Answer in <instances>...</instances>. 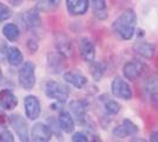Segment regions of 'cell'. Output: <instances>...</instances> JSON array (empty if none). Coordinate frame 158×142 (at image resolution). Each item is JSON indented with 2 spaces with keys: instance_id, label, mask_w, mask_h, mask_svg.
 <instances>
[{
  "instance_id": "cell-1",
  "label": "cell",
  "mask_w": 158,
  "mask_h": 142,
  "mask_svg": "<svg viewBox=\"0 0 158 142\" xmlns=\"http://www.w3.org/2000/svg\"><path fill=\"white\" fill-rule=\"evenodd\" d=\"M112 30L123 41L133 38L137 30V14L132 8H127L112 24Z\"/></svg>"
},
{
  "instance_id": "cell-2",
  "label": "cell",
  "mask_w": 158,
  "mask_h": 142,
  "mask_svg": "<svg viewBox=\"0 0 158 142\" xmlns=\"http://www.w3.org/2000/svg\"><path fill=\"white\" fill-rule=\"evenodd\" d=\"M45 94L48 98H52L56 102L65 103L70 96V89L63 83L51 80L45 84Z\"/></svg>"
},
{
  "instance_id": "cell-3",
  "label": "cell",
  "mask_w": 158,
  "mask_h": 142,
  "mask_svg": "<svg viewBox=\"0 0 158 142\" xmlns=\"http://www.w3.org/2000/svg\"><path fill=\"white\" fill-rule=\"evenodd\" d=\"M20 87L25 90H31L35 84V65L33 62H25L18 72Z\"/></svg>"
},
{
  "instance_id": "cell-4",
  "label": "cell",
  "mask_w": 158,
  "mask_h": 142,
  "mask_svg": "<svg viewBox=\"0 0 158 142\" xmlns=\"http://www.w3.org/2000/svg\"><path fill=\"white\" fill-rule=\"evenodd\" d=\"M146 65L139 59H131L123 65V76L126 81L136 82L144 75Z\"/></svg>"
},
{
  "instance_id": "cell-5",
  "label": "cell",
  "mask_w": 158,
  "mask_h": 142,
  "mask_svg": "<svg viewBox=\"0 0 158 142\" xmlns=\"http://www.w3.org/2000/svg\"><path fill=\"white\" fill-rule=\"evenodd\" d=\"M54 46L57 52L64 58H71L74 54V46L72 39L65 32H56L54 33Z\"/></svg>"
},
{
  "instance_id": "cell-6",
  "label": "cell",
  "mask_w": 158,
  "mask_h": 142,
  "mask_svg": "<svg viewBox=\"0 0 158 142\" xmlns=\"http://www.w3.org/2000/svg\"><path fill=\"white\" fill-rule=\"evenodd\" d=\"M111 93L114 97L124 101H130L132 98V89L129 83L122 77H114L111 82Z\"/></svg>"
},
{
  "instance_id": "cell-7",
  "label": "cell",
  "mask_w": 158,
  "mask_h": 142,
  "mask_svg": "<svg viewBox=\"0 0 158 142\" xmlns=\"http://www.w3.org/2000/svg\"><path fill=\"white\" fill-rule=\"evenodd\" d=\"M139 128L138 126L132 122L130 118H124L120 124L116 126L112 130V135L116 139H126L130 136H135L138 134Z\"/></svg>"
},
{
  "instance_id": "cell-8",
  "label": "cell",
  "mask_w": 158,
  "mask_h": 142,
  "mask_svg": "<svg viewBox=\"0 0 158 142\" xmlns=\"http://www.w3.org/2000/svg\"><path fill=\"white\" fill-rule=\"evenodd\" d=\"M24 105H25V113L28 120L31 121H35L37 118H39L40 114H41V105L38 100V97L33 96V95H28L24 100Z\"/></svg>"
},
{
  "instance_id": "cell-9",
  "label": "cell",
  "mask_w": 158,
  "mask_h": 142,
  "mask_svg": "<svg viewBox=\"0 0 158 142\" xmlns=\"http://www.w3.org/2000/svg\"><path fill=\"white\" fill-rule=\"evenodd\" d=\"M69 107L79 124L84 126L87 123V102L81 101V100H74L70 102Z\"/></svg>"
},
{
  "instance_id": "cell-10",
  "label": "cell",
  "mask_w": 158,
  "mask_h": 142,
  "mask_svg": "<svg viewBox=\"0 0 158 142\" xmlns=\"http://www.w3.org/2000/svg\"><path fill=\"white\" fill-rule=\"evenodd\" d=\"M52 137V130L48 124L38 122L32 127L31 130V140L34 142H47Z\"/></svg>"
},
{
  "instance_id": "cell-11",
  "label": "cell",
  "mask_w": 158,
  "mask_h": 142,
  "mask_svg": "<svg viewBox=\"0 0 158 142\" xmlns=\"http://www.w3.org/2000/svg\"><path fill=\"white\" fill-rule=\"evenodd\" d=\"M79 54L81 56V58L86 62V63H91L94 61L96 58V46L93 44V41L87 38V37H83L79 39Z\"/></svg>"
},
{
  "instance_id": "cell-12",
  "label": "cell",
  "mask_w": 158,
  "mask_h": 142,
  "mask_svg": "<svg viewBox=\"0 0 158 142\" xmlns=\"http://www.w3.org/2000/svg\"><path fill=\"white\" fill-rule=\"evenodd\" d=\"M10 122H11L14 131L17 133V135L19 136L21 141H28L30 140L28 127H27V122L25 121V118H23L20 115H12L10 117Z\"/></svg>"
},
{
  "instance_id": "cell-13",
  "label": "cell",
  "mask_w": 158,
  "mask_h": 142,
  "mask_svg": "<svg viewBox=\"0 0 158 142\" xmlns=\"http://www.w3.org/2000/svg\"><path fill=\"white\" fill-rule=\"evenodd\" d=\"M132 50L137 56L144 59H152L156 54V46L149 41H137L133 44Z\"/></svg>"
},
{
  "instance_id": "cell-14",
  "label": "cell",
  "mask_w": 158,
  "mask_h": 142,
  "mask_svg": "<svg viewBox=\"0 0 158 142\" xmlns=\"http://www.w3.org/2000/svg\"><path fill=\"white\" fill-rule=\"evenodd\" d=\"M64 80L66 83L71 84L72 87L77 89H84L87 85V78L85 75L77 70H70L64 74Z\"/></svg>"
},
{
  "instance_id": "cell-15",
  "label": "cell",
  "mask_w": 158,
  "mask_h": 142,
  "mask_svg": "<svg viewBox=\"0 0 158 142\" xmlns=\"http://www.w3.org/2000/svg\"><path fill=\"white\" fill-rule=\"evenodd\" d=\"M144 93L153 107L158 109V77L153 76L149 78L144 87Z\"/></svg>"
},
{
  "instance_id": "cell-16",
  "label": "cell",
  "mask_w": 158,
  "mask_h": 142,
  "mask_svg": "<svg viewBox=\"0 0 158 142\" xmlns=\"http://www.w3.org/2000/svg\"><path fill=\"white\" fill-rule=\"evenodd\" d=\"M66 7L71 15H83L90 7V0H66Z\"/></svg>"
},
{
  "instance_id": "cell-17",
  "label": "cell",
  "mask_w": 158,
  "mask_h": 142,
  "mask_svg": "<svg viewBox=\"0 0 158 142\" xmlns=\"http://www.w3.org/2000/svg\"><path fill=\"white\" fill-rule=\"evenodd\" d=\"M23 19H24V23L27 28H30L32 31H37L41 27V18H40L39 10H37V8H32V10L27 11L26 13L24 14Z\"/></svg>"
},
{
  "instance_id": "cell-18",
  "label": "cell",
  "mask_w": 158,
  "mask_h": 142,
  "mask_svg": "<svg viewBox=\"0 0 158 142\" xmlns=\"http://www.w3.org/2000/svg\"><path fill=\"white\" fill-rule=\"evenodd\" d=\"M17 105H18V100L11 90L4 89L0 91V107L1 108L5 110H13Z\"/></svg>"
},
{
  "instance_id": "cell-19",
  "label": "cell",
  "mask_w": 158,
  "mask_h": 142,
  "mask_svg": "<svg viewBox=\"0 0 158 142\" xmlns=\"http://www.w3.org/2000/svg\"><path fill=\"white\" fill-rule=\"evenodd\" d=\"M58 123H59V128L66 133V134H70L73 133L74 127H76V123H74V118L72 117V115L66 111V110H61L58 116Z\"/></svg>"
},
{
  "instance_id": "cell-20",
  "label": "cell",
  "mask_w": 158,
  "mask_h": 142,
  "mask_svg": "<svg viewBox=\"0 0 158 142\" xmlns=\"http://www.w3.org/2000/svg\"><path fill=\"white\" fill-rule=\"evenodd\" d=\"M93 15L98 20H106L109 18V10L106 0H91L90 2Z\"/></svg>"
},
{
  "instance_id": "cell-21",
  "label": "cell",
  "mask_w": 158,
  "mask_h": 142,
  "mask_svg": "<svg viewBox=\"0 0 158 142\" xmlns=\"http://www.w3.org/2000/svg\"><path fill=\"white\" fill-rule=\"evenodd\" d=\"M100 102H103V107H104V110L107 115H117L119 111H120V104H119L117 101L114 100H111L107 95H103L100 97Z\"/></svg>"
},
{
  "instance_id": "cell-22",
  "label": "cell",
  "mask_w": 158,
  "mask_h": 142,
  "mask_svg": "<svg viewBox=\"0 0 158 142\" xmlns=\"http://www.w3.org/2000/svg\"><path fill=\"white\" fill-rule=\"evenodd\" d=\"M5 54H6L7 62H8L11 65H13V67H18V65H20V64L23 63V61H24V56L21 54V51L15 46L7 47Z\"/></svg>"
},
{
  "instance_id": "cell-23",
  "label": "cell",
  "mask_w": 158,
  "mask_h": 142,
  "mask_svg": "<svg viewBox=\"0 0 158 142\" xmlns=\"http://www.w3.org/2000/svg\"><path fill=\"white\" fill-rule=\"evenodd\" d=\"M63 56H60L58 52L57 54H50L47 57V64L48 68L52 70L54 74H59L64 68V63H63Z\"/></svg>"
},
{
  "instance_id": "cell-24",
  "label": "cell",
  "mask_w": 158,
  "mask_h": 142,
  "mask_svg": "<svg viewBox=\"0 0 158 142\" xmlns=\"http://www.w3.org/2000/svg\"><path fill=\"white\" fill-rule=\"evenodd\" d=\"M105 70L106 65L103 62L93 61L90 63V72H91V76H92L94 82H99L103 78V76L105 74Z\"/></svg>"
},
{
  "instance_id": "cell-25",
  "label": "cell",
  "mask_w": 158,
  "mask_h": 142,
  "mask_svg": "<svg viewBox=\"0 0 158 142\" xmlns=\"http://www.w3.org/2000/svg\"><path fill=\"white\" fill-rule=\"evenodd\" d=\"M2 33L7 41H17L20 37L19 28L14 24H6L2 28Z\"/></svg>"
},
{
  "instance_id": "cell-26",
  "label": "cell",
  "mask_w": 158,
  "mask_h": 142,
  "mask_svg": "<svg viewBox=\"0 0 158 142\" xmlns=\"http://www.w3.org/2000/svg\"><path fill=\"white\" fill-rule=\"evenodd\" d=\"M61 0H38L37 10L41 12H52L60 5Z\"/></svg>"
},
{
  "instance_id": "cell-27",
  "label": "cell",
  "mask_w": 158,
  "mask_h": 142,
  "mask_svg": "<svg viewBox=\"0 0 158 142\" xmlns=\"http://www.w3.org/2000/svg\"><path fill=\"white\" fill-rule=\"evenodd\" d=\"M12 15V12L10 10V7H7L6 5L0 2V21H5L7 19H10Z\"/></svg>"
},
{
  "instance_id": "cell-28",
  "label": "cell",
  "mask_w": 158,
  "mask_h": 142,
  "mask_svg": "<svg viewBox=\"0 0 158 142\" xmlns=\"http://www.w3.org/2000/svg\"><path fill=\"white\" fill-rule=\"evenodd\" d=\"M72 141L73 142H87L90 141V136L83 133V131H78V133H74L72 136Z\"/></svg>"
},
{
  "instance_id": "cell-29",
  "label": "cell",
  "mask_w": 158,
  "mask_h": 142,
  "mask_svg": "<svg viewBox=\"0 0 158 142\" xmlns=\"http://www.w3.org/2000/svg\"><path fill=\"white\" fill-rule=\"evenodd\" d=\"M0 141H6V142H13L14 137L12 133L10 130H4L2 133H0Z\"/></svg>"
},
{
  "instance_id": "cell-30",
  "label": "cell",
  "mask_w": 158,
  "mask_h": 142,
  "mask_svg": "<svg viewBox=\"0 0 158 142\" xmlns=\"http://www.w3.org/2000/svg\"><path fill=\"white\" fill-rule=\"evenodd\" d=\"M10 123V117L4 113V111H0V127L1 128H6Z\"/></svg>"
},
{
  "instance_id": "cell-31",
  "label": "cell",
  "mask_w": 158,
  "mask_h": 142,
  "mask_svg": "<svg viewBox=\"0 0 158 142\" xmlns=\"http://www.w3.org/2000/svg\"><path fill=\"white\" fill-rule=\"evenodd\" d=\"M27 47H28V50L32 54H34L38 50V43L34 41V39H30V41H27Z\"/></svg>"
},
{
  "instance_id": "cell-32",
  "label": "cell",
  "mask_w": 158,
  "mask_h": 142,
  "mask_svg": "<svg viewBox=\"0 0 158 142\" xmlns=\"http://www.w3.org/2000/svg\"><path fill=\"white\" fill-rule=\"evenodd\" d=\"M150 141L151 142H158V130H155L150 134Z\"/></svg>"
},
{
  "instance_id": "cell-33",
  "label": "cell",
  "mask_w": 158,
  "mask_h": 142,
  "mask_svg": "<svg viewBox=\"0 0 158 142\" xmlns=\"http://www.w3.org/2000/svg\"><path fill=\"white\" fill-rule=\"evenodd\" d=\"M7 1H8L11 5H13V6H20L24 0H7Z\"/></svg>"
},
{
  "instance_id": "cell-34",
  "label": "cell",
  "mask_w": 158,
  "mask_h": 142,
  "mask_svg": "<svg viewBox=\"0 0 158 142\" xmlns=\"http://www.w3.org/2000/svg\"><path fill=\"white\" fill-rule=\"evenodd\" d=\"M2 82V72H1V70H0V83Z\"/></svg>"
}]
</instances>
